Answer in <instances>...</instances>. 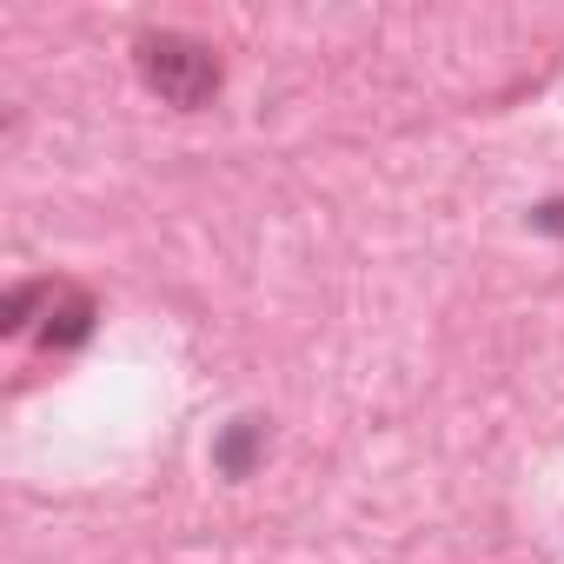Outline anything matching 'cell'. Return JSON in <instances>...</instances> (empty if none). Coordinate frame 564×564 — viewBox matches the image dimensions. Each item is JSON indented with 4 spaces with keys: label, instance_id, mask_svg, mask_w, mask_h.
Wrapping results in <instances>:
<instances>
[{
    "label": "cell",
    "instance_id": "7a4b0ae2",
    "mask_svg": "<svg viewBox=\"0 0 564 564\" xmlns=\"http://www.w3.org/2000/svg\"><path fill=\"white\" fill-rule=\"evenodd\" d=\"M94 326H100V300L80 293V286H61V300H54V313L41 326V346L47 352H80L94 339Z\"/></svg>",
    "mask_w": 564,
    "mask_h": 564
},
{
    "label": "cell",
    "instance_id": "3957f363",
    "mask_svg": "<svg viewBox=\"0 0 564 564\" xmlns=\"http://www.w3.org/2000/svg\"><path fill=\"white\" fill-rule=\"evenodd\" d=\"M259 465H265V419L246 412V419L219 425V438H213V471L239 485V478H252Z\"/></svg>",
    "mask_w": 564,
    "mask_h": 564
},
{
    "label": "cell",
    "instance_id": "277c9868",
    "mask_svg": "<svg viewBox=\"0 0 564 564\" xmlns=\"http://www.w3.org/2000/svg\"><path fill=\"white\" fill-rule=\"evenodd\" d=\"M54 300H61L54 279H21V286H8V300H0V333L21 339L34 319H47V313H54Z\"/></svg>",
    "mask_w": 564,
    "mask_h": 564
},
{
    "label": "cell",
    "instance_id": "5b68a950",
    "mask_svg": "<svg viewBox=\"0 0 564 564\" xmlns=\"http://www.w3.org/2000/svg\"><path fill=\"white\" fill-rule=\"evenodd\" d=\"M524 226L544 232V239H564V199H538V206L524 213Z\"/></svg>",
    "mask_w": 564,
    "mask_h": 564
},
{
    "label": "cell",
    "instance_id": "6da1fadb",
    "mask_svg": "<svg viewBox=\"0 0 564 564\" xmlns=\"http://www.w3.org/2000/svg\"><path fill=\"white\" fill-rule=\"evenodd\" d=\"M133 67H140V80H147V94H160V100L180 107V113L213 107L219 87H226V61L213 54V41H193V34H180V28L140 34V41H133Z\"/></svg>",
    "mask_w": 564,
    "mask_h": 564
}]
</instances>
